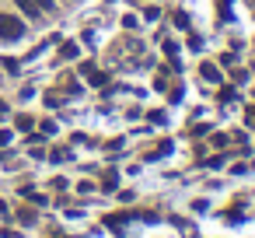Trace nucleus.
<instances>
[{
	"instance_id": "obj_1",
	"label": "nucleus",
	"mask_w": 255,
	"mask_h": 238,
	"mask_svg": "<svg viewBox=\"0 0 255 238\" xmlns=\"http://www.w3.org/2000/svg\"><path fill=\"white\" fill-rule=\"evenodd\" d=\"M0 35H4V39H21L25 35V25L14 14H0Z\"/></svg>"
},
{
	"instance_id": "obj_2",
	"label": "nucleus",
	"mask_w": 255,
	"mask_h": 238,
	"mask_svg": "<svg viewBox=\"0 0 255 238\" xmlns=\"http://www.w3.org/2000/svg\"><path fill=\"white\" fill-rule=\"evenodd\" d=\"M84 77H88L91 84H105V81H109V74H102V70H91V67H84Z\"/></svg>"
},
{
	"instance_id": "obj_3",
	"label": "nucleus",
	"mask_w": 255,
	"mask_h": 238,
	"mask_svg": "<svg viewBox=\"0 0 255 238\" xmlns=\"http://www.w3.org/2000/svg\"><path fill=\"white\" fill-rule=\"evenodd\" d=\"M203 77H206V81H220V74H217L213 63H203Z\"/></svg>"
},
{
	"instance_id": "obj_4",
	"label": "nucleus",
	"mask_w": 255,
	"mask_h": 238,
	"mask_svg": "<svg viewBox=\"0 0 255 238\" xmlns=\"http://www.w3.org/2000/svg\"><path fill=\"white\" fill-rule=\"evenodd\" d=\"M18 7H21L25 14H35V0H18Z\"/></svg>"
},
{
	"instance_id": "obj_5",
	"label": "nucleus",
	"mask_w": 255,
	"mask_h": 238,
	"mask_svg": "<svg viewBox=\"0 0 255 238\" xmlns=\"http://www.w3.org/2000/svg\"><path fill=\"white\" fill-rule=\"evenodd\" d=\"M60 53H63V56H67V60H74V56H77V46H63V49H60Z\"/></svg>"
}]
</instances>
